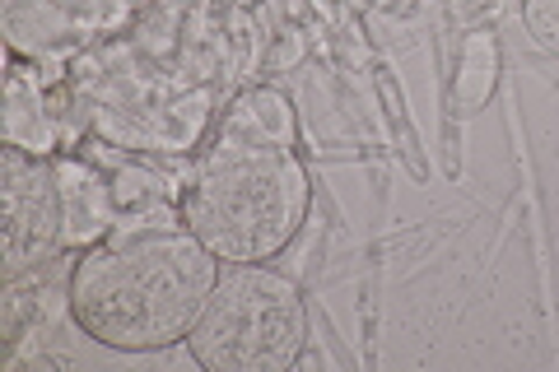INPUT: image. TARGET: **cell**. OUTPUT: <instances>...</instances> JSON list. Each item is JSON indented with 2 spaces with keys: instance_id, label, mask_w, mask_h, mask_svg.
Segmentation results:
<instances>
[{
  "instance_id": "1",
  "label": "cell",
  "mask_w": 559,
  "mask_h": 372,
  "mask_svg": "<svg viewBox=\"0 0 559 372\" xmlns=\"http://www.w3.org/2000/svg\"><path fill=\"white\" fill-rule=\"evenodd\" d=\"M224 275V261L182 219L117 224L66 275V316L117 353L187 345Z\"/></svg>"
},
{
  "instance_id": "2",
  "label": "cell",
  "mask_w": 559,
  "mask_h": 372,
  "mask_svg": "<svg viewBox=\"0 0 559 372\" xmlns=\"http://www.w3.org/2000/svg\"><path fill=\"white\" fill-rule=\"evenodd\" d=\"M312 177L294 145L224 131L178 187V219L224 265L275 261L304 233Z\"/></svg>"
},
{
  "instance_id": "3",
  "label": "cell",
  "mask_w": 559,
  "mask_h": 372,
  "mask_svg": "<svg viewBox=\"0 0 559 372\" xmlns=\"http://www.w3.org/2000/svg\"><path fill=\"white\" fill-rule=\"evenodd\" d=\"M304 345V289L271 261L224 265L197 331L187 335L191 363L205 372H285L299 363Z\"/></svg>"
},
{
  "instance_id": "4",
  "label": "cell",
  "mask_w": 559,
  "mask_h": 372,
  "mask_svg": "<svg viewBox=\"0 0 559 372\" xmlns=\"http://www.w3.org/2000/svg\"><path fill=\"white\" fill-rule=\"evenodd\" d=\"M0 215H5V279L57 261L66 247V209L57 154H33L20 145L0 149Z\"/></svg>"
},
{
  "instance_id": "5",
  "label": "cell",
  "mask_w": 559,
  "mask_h": 372,
  "mask_svg": "<svg viewBox=\"0 0 559 372\" xmlns=\"http://www.w3.org/2000/svg\"><path fill=\"white\" fill-rule=\"evenodd\" d=\"M57 177H61V209H66V247H94L117 228V205H112V182L84 158L57 154Z\"/></svg>"
},
{
  "instance_id": "6",
  "label": "cell",
  "mask_w": 559,
  "mask_h": 372,
  "mask_svg": "<svg viewBox=\"0 0 559 372\" xmlns=\"http://www.w3.org/2000/svg\"><path fill=\"white\" fill-rule=\"evenodd\" d=\"M5 145H20L33 154L57 149V131H51L47 103L38 94V80L24 75L20 51H14V75H10V94H5Z\"/></svg>"
},
{
  "instance_id": "7",
  "label": "cell",
  "mask_w": 559,
  "mask_h": 372,
  "mask_svg": "<svg viewBox=\"0 0 559 372\" xmlns=\"http://www.w3.org/2000/svg\"><path fill=\"white\" fill-rule=\"evenodd\" d=\"M224 131L252 135V140H271V145H294L299 121H294V108H289L285 94H275V88H252V94L229 112Z\"/></svg>"
},
{
  "instance_id": "8",
  "label": "cell",
  "mask_w": 559,
  "mask_h": 372,
  "mask_svg": "<svg viewBox=\"0 0 559 372\" xmlns=\"http://www.w3.org/2000/svg\"><path fill=\"white\" fill-rule=\"evenodd\" d=\"M495 70H499L495 38H489V33H471V43L462 47V80L452 84V94H466V84H476V88H471L466 112H471V108H480V103L495 94Z\"/></svg>"
},
{
  "instance_id": "9",
  "label": "cell",
  "mask_w": 559,
  "mask_h": 372,
  "mask_svg": "<svg viewBox=\"0 0 559 372\" xmlns=\"http://www.w3.org/2000/svg\"><path fill=\"white\" fill-rule=\"evenodd\" d=\"M522 20H527L532 38L559 57V0H527V5H522Z\"/></svg>"
}]
</instances>
